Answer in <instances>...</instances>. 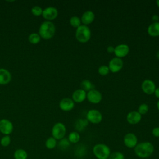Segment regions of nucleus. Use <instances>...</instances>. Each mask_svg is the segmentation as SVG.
Listing matches in <instances>:
<instances>
[{
	"label": "nucleus",
	"instance_id": "b1692460",
	"mask_svg": "<svg viewBox=\"0 0 159 159\" xmlns=\"http://www.w3.org/2000/svg\"><path fill=\"white\" fill-rule=\"evenodd\" d=\"M68 139L70 143H76L80 141V135L77 131H73L69 134Z\"/></svg>",
	"mask_w": 159,
	"mask_h": 159
},
{
	"label": "nucleus",
	"instance_id": "2f4dec72",
	"mask_svg": "<svg viewBox=\"0 0 159 159\" xmlns=\"http://www.w3.org/2000/svg\"><path fill=\"white\" fill-rule=\"evenodd\" d=\"M109 69L108 66L106 65H101L98 68V73L99 75L102 76H106L107 75L109 72Z\"/></svg>",
	"mask_w": 159,
	"mask_h": 159
},
{
	"label": "nucleus",
	"instance_id": "f704fd0d",
	"mask_svg": "<svg viewBox=\"0 0 159 159\" xmlns=\"http://www.w3.org/2000/svg\"><path fill=\"white\" fill-rule=\"evenodd\" d=\"M107 51L108 53H113L114 52V47L112 45H109L107 47Z\"/></svg>",
	"mask_w": 159,
	"mask_h": 159
},
{
	"label": "nucleus",
	"instance_id": "bb28decb",
	"mask_svg": "<svg viewBox=\"0 0 159 159\" xmlns=\"http://www.w3.org/2000/svg\"><path fill=\"white\" fill-rule=\"evenodd\" d=\"M58 147L62 150H65L66 149H67L70 145V142H69L68 139L66 138H63L61 139H60L58 142V143H57Z\"/></svg>",
	"mask_w": 159,
	"mask_h": 159
},
{
	"label": "nucleus",
	"instance_id": "4468645a",
	"mask_svg": "<svg viewBox=\"0 0 159 159\" xmlns=\"http://www.w3.org/2000/svg\"><path fill=\"white\" fill-rule=\"evenodd\" d=\"M59 107L63 111H70L75 107V102L71 98H65L60 101Z\"/></svg>",
	"mask_w": 159,
	"mask_h": 159
},
{
	"label": "nucleus",
	"instance_id": "f03ea898",
	"mask_svg": "<svg viewBox=\"0 0 159 159\" xmlns=\"http://www.w3.org/2000/svg\"><path fill=\"white\" fill-rule=\"evenodd\" d=\"M55 31L56 27L55 24L52 21L45 20L40 24L39 29V34L41 38L45 40H48L54 36Z\"/></svg>",
	"mask_w": 159,
	"mask_h": 159
},
{
	"label": "nucleus",
	"instance_id": "4c0bfd02",
	"mask_svg": "<svg viewBox=\"0 0 159 159\" xmlns=\"http://www.w3.org/2000/svg\"><path fill=\"white\" fill-rule=\"evenodd\" d=\"M156 57L159 59V50L157 52V54H156Z\"/></svg>",
	"mask_w": 159,
	"mask_h": 159
},
{
	"label": "nucleus",
	"instance_id": "5701e85b",
	"mask_svg": "<svg viewBox=\"0 0 159 159\" xmlns=\"http://www.w3.org/2000/svg\"><path fill=\"white\" fill-rule=\"evenodd\" d=\"M57 145V141L52 136L48 137L45 142V145L46 148L49 150L55 148L56 147Z\"/></svg>",
	"mask_w": 159,
	"mask_h": 159
},
{
	"label": "nucleus",
	"instance_id": "dca6fc26",
	"mask_svg": "<svg viewBox=\"0 0 159 159\" xmlns=\"http://www.w3.org/2000/svg\"><path fill=\"white\" fill-rule=\"evenodd\" d=\"M12 79V75L11 73L5 68H0V84L6 85Z\"/></svg>",
	"mask_w": 159,
	"mask_h": 159
},
{
	"label": "nucleus",
	"instance_id": "6e6552de",
	"mask_svg": "<svg viewBox=\"0 0 159 159\" xmlns=\"http://www.w3.org/2000/svg\"><path fill=\"white\" fill-rule=\"evenodd\" d=\"M58 12L56 7L49 6L43 9L42 16L45 19L48 21H51L56 19L57 17L58 16Z\"/></svg>",
	"mask_w": 159,
	"mask_h": 159
},
{
	"label": "nucleus",
	"instance_id": "7c9ffc66",
	"mask_svg": "<svg viewBox=\"0 0 159 159\" xmlns=\"http://www.w3.org/2000/svg\"><path fill=\"white\" fill-rule=\"evenodd\" d=\"M109 159H125V157L120 152H114L111 153Z\"/></svg>",
	"mask_w": 159,
	"mask_h": 159
},
{
	"label": "nucleus",
	"instance_id": "c756f323",
	"mask_svg": "<svg viewBox=\"0 0 159 159\" xmlns=\"http://www.w3.org/2000/svg\"><path fill=\"white\" fill-rule=\"evenodd\" d=\"M42 12H43L42 8L39 6H35L32 7V8L31 9V12L34 16L38 17V16H42Z\"/></svg>",
	"mask_w": 159,
	"mask_h": 159
},
{
	"label": "nucleus",
	"instance_id": "1a4fd4ad",
	"mask_svg": "<svg viewBox=\"0 0 159 159\" xmlns=\"http://www.w3.org/2000/svg\"><path fill=\"white\" fill-rule=\"evenodd\" d=\"M86 98L89 102L93 104H98L101 101L102 96L100 91L93 89L87 93Z\"/></svg>",
	"mask_w": 159,
	"mask_h": 159
},
{
	"label": "nucleus",
	"instance_id": "cd10ccee",
	"mask_svg": "<svg viewBox=\"0 0 159 159\" xmlns=\"http://www.w3.org/2000/svg\"><path fill=\"white\" fill-rule=\"evenodd\" d=\"M70 24L72 27L78 28L81 25V19L77 16H73L70 19Z\"/></svg>",
	"mask_w": 159,
	"mask_h": 159
},
{
	"label": "nucleus",
	"instance_id": "a211bd4d",
	"mask_svg": "<svg viewBox=\"0 0 159 159\" xmlns=\"http://www.w3.org/2000/svg\"><path fill=\"white\" fill-rule=\"evenodd\" d=\"M94 18H95V15L93 11H86L81 16V21L84 25H87L92 23L94 20Z\"/></svg>",
	"mask_w": 159,
	"mask_h": 159
},
{
	"label": "nucleus",
	"instance_id": "e433bc0d",
	"mask_svg": "<svg viewBox=\"0 0 159 159\" xmlns=\"http://www.w3.org/2000/svg\"><path fill=\"white\" fill-rule=\"evenodd\" d=\"M154 94L155 96L159 99V87L158 88H157L154 91Z\"/></svg>",
	"mask_w": 159,
	"mask_h": 159
},
{
	"label": "nucleus",
	"instance_id": "58836bf2",
	"mask_svg": "<svg viewBox=\"0 0 159 159\" xmlns=\"http://www.w3.org/2000/svg\"><path fill=\"white\" fill-rule=\"evenodd\" d=\"M157 109H158V111H159V100L158 101V102H157Z\"/></svg>",
	"mask_w": 159,
	"mask_h": 159
},
{
	"label": "nucleus",
	"instance_id": "c85d7f7f",
	"mask_svg": "<svg viewBox=\"0 0 159 159\" xmlns=\"http://www.w3.org/2000/svg\"><path fill=\"white\" fill-rule=\"evenodd\" d=\"M11 139L9 135H4L0 140V143L2 147H6L10 145Z\"/></svg>",
	"mask_w": 159,
	"mask_h": 159
},
{
	"label": "nucleus",
	"instance_id": "473e14b6",
	"mask_svg": "<svg viewBox=\"0 0 159 159\" xmlns=\"http://www.w3.org/2000/svg\"><path fill=\"white\" fill-rule=\"evenodd\" d=\"M148 111V106L147 104L145 103H143L141 104L139 108H138V112L140 114V115H143V114H145Z\"/></svg>",
	"mask_w": 159,
	"mask_h": 159
},
{
	"label": "nucleus",
	"instance_id": "72a5a7b5",
	"mask_svg": "<svg viewBox=\"0 0 159 159\" xmlns=\"http://www.w3.org/2000/svg\"><path fill=\"white\" fill-rule=\"evenodd\" d=\"M152 133L153 134V135L155 137H159V127H154L152 129Z\"/></svg>",
	"mask_w": 159,
	"mask_h": 159
},
{
	"label": "nucleus",
	"instance_id": "6ab92c4d",
	"mask_svg": "<svg viewBox=\"0 0 159 159\" xmlns=\"http://www.w3.org/2000/svg\"><path fill=\"white\" fill-rule=\"evenodd\" d=\"M147 32L152 37L159 36V22H153L150 24L148 27Z\"/></svg>",
	"mask_w": 159,
	"mask_h": 159
},
{
	"label": "nucleus",
	"instance_id": "c9c22d12",
	"mask_svg": "<svg viewBox=\"0 0 159 159\" xmlns=\"http://www.w3.org/2000/svg\"><path fill=\"white\" fill-rule=\"evenodd\" d=\"M152 19L153 21V22H158V20H159V16L158 15H157V14H155V15H153L152 17Z\"/></svg>",
	"mask_w": 159,
	"mask_h": 159
},
{
	"label": "nucleus",
	"instance_id": "9d476101",
	"mask_svg": "<svg viewBox=\"0 0 159 159\" xmlns=\"http://www.w3.org/2000/svg\"><path fill=\"white\" fill-rule=\"evenodd\" d=\"M123 61L121 58L114 57L112 58L109 62V69L112 73H117L123 67Z\"/></svg>",
	"mask_w": 159,
	"mask_h": 159
},
{
	"label": "nucleus",
	"instance_id": "20e7f679",
	"mask_svg": "<svg viewBox=\"0 0 159 159\" xmlns=\"http://www.w3.org/2000/svg\"><path fill=\"white\" fill-rule=\"evenodd\" d=\"M91 32L90 29L85 25H81L76 28L75 32V37L78 41L81 43L87 42L91 38Z\"/></svg>",
	"mask_w": 159,
	"mask_h": 159
},
{
	"label": "nucleus",
	"instance_id": "2eb2a0df",
	"mask_svg": "<svg viewBox=\"0 0 159 159\" xmlns=\"http://www.w3.org/2000/svg\"><path fill=\"white\" fill-rule=\"evenodd\" d=\"M127 121L132 125L138 124L142 119V115H140L138 111H133L128 113L126 117Z\"/></svg>",
	"mask_w": 159,
	"mask_h": 159
},
{
	"label": "nucleus",
	"instance_id": "393cba45",
	"mask_svg": "<svg viewBox=\"0 0 159 159\" xmlns=\"http://www.w3.org/2000/svg\"><path fill=\"white\" fill-rule=\"evenodd\" d=\"M41 37L39 33H31L28 36V40L32 44H37L40 42Z\"/></svg>",
	"mask_w": 159,
	"mask_h": 159
},
{
	"label": "nucleus",
	"instance_id": "f8f14e48",
	"mask_svg": "<svg viewBox=\"0 0 159 159\" xmlns=\"http://www.w3.org/2000/svg\"><path fill=\"white\" fill-rule=\"evenodd\" d=\"M142 91L147 94H152L156 89V86L155 83L151 80L147 79L145 80L141 85Z\"/></svg>",
	"mask_w": 159,
	"mask_h": 159
},
{
	"label": "nucleus",
	"instance_id": "0eeeda50",
	"mask_svg": "<svg viewBox=\"0 0 159 159\" xmlns=\"http://www.w3.org/2000/svg\"><path fill=\"white\" fill-rule=\"evenodd\" d=\"M14 129V125L11 121L6 119L0 120V132L4 135H9Z\"/></svg>",
	"mask_w": 159,
	"mask_h": 159
},
{
	"label": "nucleus",
	"instance_id": "f257e3e1",
	"mask_svg": "<svg viewBox=\"0 0 159 159\" xmlns=\"http://www.w3.org/2000/svg\"><path fill=\"white\" fill-rule=\"evenodd\" d=\"M154 152V147L150 142H142L134 148L135 155L140 158H147L150 157Z\"/></svg>",
	"mask_w": 159,
	"mask_h": 159
},
{
	"label": "nucleus",
	"instance_id": "ddd939ff",
	"mask_svg": "<svg viewBox=\"0 0 159 159\" xmlns=\"http://www.w3.org/2000/svg\"><path fill=\"white\" fill-rule=\"evenodd\" d=\"M129 47L127 44H119L114 47V54L117 58H123L127 56L129 52Z\"/></svg>",
	"mask_w": 159,
	"mask_h": 159
},
{
	"label": "nucleus",
	"instance_id": "ea45409f",
	"mask_svg": "<svg viewBox=\"0 0 159 159\" xmlns=\"http://www.w3.org/2000/svg\"><path fill=\"white\" fill-rule=\"evenodd\" d=\"M156 4H157V6H158V7H159V0L156 1Z\"/></svg>",
	"mask_w": 159,
	"mask_h": 159
},
{
	"label": "nucleus",
	"instance_id": "423d86ee",
	"mask_svg": "<svg viewBox=\"0 0 159 159\" xmlns=\"http://www.w3.org/2000/svg\"><path fill=\"white\" fill-rule=\"evenodd\" d=\"M86 119L92 124H99L102 121V115L97 109L89 110L86 114Z\"/></svg>",
	"mask_w": 159,
	"mask_h": 159
},
{
	"label": "nucleus",
	"instance_id": "7ed1b4c3",
	"mask_svg": "<svg viewBox=\"0 0 159 159\" xmlns=\"http://www.w3.org/2000/svg\"><path fill=\"white\" fill-rule=\"evenodd\" d=\"M93 152L98 159H107L111 153L110 148L104 143L96 144L93 148Z\"/></svg>",
	"mask_w": 159,
	"mask_h": 159
},
{
	"label": "nucleus",
	"instance_id": "4be33fe9",
	"mask_svg": "<svg viewBox=\"0 0 159 159\" xmlns=\"http://www.w3.org/2000/svg\"><path fill=\"white\" fill-rule=\"evenodd\" d=\"M81 86V89L85 91L86 92H88L91 89H93L94 86L93 85V84L88 80H84L81 82L80 84Z\"/></svg>",
	"mask_w": 159,
	"mask_h": 159
},
{
	"label": "nucleus",
	"instance_id": "9b49d317",
	"mask_svg": "<svg viewBox=\"0 0 159 159\" xmlns=\"http://www.w3.org/2000/svg\"><path fill=\"white\" fill-rule=\"evenodd\" d=\"M124 143L127 147L129 148H135V147L138 143V139L137 136L134 133H127L124 137Z\"/></svg>",
	"mask_w": 159,
	"mask_h": 159
},
{
	"label": "nucleus",
	"instance_id": "a878e982",
	"mask_svg": "<svg viewBox=\"0 0 159 159\" xmlns=\"http://www.w3.org/2000/svg\"><path fill=\"white\" fill-rule=\"evenodd\" d=\"M86 152V147L83 145H79L75 150V155L78 157H83L85 155Z\"/></svg>",
	"mask_w": 159,
	"mask_h": 159
},
{
	"label": "nucleus",
	"instance_id": "39448f33",
	"mask_svg": "<svg viewBox=\"0 0 159 159\" xmlns=\"http://www.w3.org/2000/svg\"><path fill=\"white\" fill-rule=\"evenodd\" d=\"M66 129L64 124L62 122L55 123L52 129V135L57 140H60L65 137Z\"/></svg>",
	"mask_w": 159,
	"mask_h": 159
},
{
	"label": "nucleus",
	"instance_id": "f3484780",
	"mask_svg": "<svg viewBox=\"0 0 159 159\" xmlns=\"http://www.w3.org/2000/svg\"><path fill=\"white\" fill-rule=\"evenodd\" d=\"M86 94L87 93L85 91L81 89H76L73 93L72 99L75 102H81L86 99Z\"/></svg>",
	"mask_w": 159,
	"mask_h": 159
},
{
	"label": "nucleus",
	"instance_id": "412c9836",
	"mask_svg": "<svg viewBox=\"0 0 159 159\" xmlns=\"http://www.w3.org/2000/svg\"><path fill=\"white\" fill-rule=\"evenodd\" d=\"M13 157L14 159H27V152L22 148H18L14 152Z\"/></svg>",
	"mask_w": 159,
	"mask_h": 159
},
{
	"label": "nucleus",
	"instance_id": "aec40b11",
	"mask_svg": "<svg viewBox=\"0 0 159 159\" xmlns=\"http://www.w3.org/2000/svg\"><path fill=\"white\" fill-rule=\"evenodd\" d=\"M88 121L86 119L80 118L76 120L74 127L78 132H81L88 126Z\"/></svg>",
	"mask_w": 159,
	"mask_h": 159
}]
</instances>
